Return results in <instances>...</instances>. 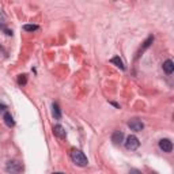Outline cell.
<instances>
[{"mask_svg": "<svg viewBox=\"0 0 174 174\" xmlns=\"http://www.w3.org/2000/svg\"><path fill=\"white\" fill-rule=\"evenodd\" d=\"M23 29L26 31H35V30H38V26L37 24H24Z\"/></svg>", "mask_w": 174, "mask_h": 174, "instance_id": "cell-12", "label": "cell"}, {"mask_svg": "<svg viewBox=\"0 0 174 174\" xmlns=\"http://www.w3.org/2000/svg\"><path fill=\"white\" fill-rule=\"evenodd\" d=\"M53 133H55L57 138H60V139L65 138V131H64V128L61 125H55V128H53Z\"/></svg>", "mask_w": 174, "mask_h": 174, "instance_id": "cell-8", "label": "cell"}, {"mask_svg": "<svg viewBox=\"0 0 174 174\" xmlns=\"http://www.w3.org/2000/svg\"><path fill=\"white\" fill-rule=\"evenodd\" d=\"M152 41H154V37H148V38H147V41H146V42H144V45H143V48L142 49H140V52H143L144 51V49H147L148 46H150V45H151V42H152Z\"/></svg>", "mask_w": 174, "mask_h": 174, "instance_id": "cell-13", "label": "cell"}, {"mask_svg": "<svg viewBox=\"0 0 174 174\" xmlns=\"http://www.w3.org/2000/svg\"><path fill=\"white\" fill-rule=\"evenodd\" d=\"M0 19H2V20H4V19H6V16H4V14H3L2 11H0Z\"/></svg>", "mask_w": 174, "mask_h": 174, "instance_id": "cell-17", "label": "cell"}, {"mask_svg": "<svg viewBox=\"0 0 174 174\" xmlns=\"http://www.w3.org/2000/svg\"><path fill=\"white\" fill-rule=\"evenodd\" d=\"M129 174H142V171H139V170H136V169H133V170H131Z\"/></svg>", "mask_w": 174, "mask_h": 174, "instance_id": "cell-16", "label": "cell"}, {"mask_svg": "<svg viewBox=\"0 0 174 174\" xmlns=\"http://www.w3.org/2000/svg\"><path fill=\"white\" fill-rule=\"evenodd\" d=\"M159 148L163 152H171V150H173V143L169 139H162L159 142Z\"/></svg>", "mask_w": 174, "mask_h": 174, "instance_id": "cell-5", "label": "cell"}, {"mask_svg": "<svg viewBox=\"0 0 174 174\" xmlns=\"http://www.w3.org/2000/svg\"><path fill=\"white\" fill-rule=\"evenodd\" d=\"M4 122H6V125L7 127H14L15 125V121H14V118H12V116H11V113H8V111H6L4 113Z\"/></svg>", "mask_w": 174, "mask_h": 174, "instance_id": "cell-9", "label": "cell"}, {"mask_svg": "<svg viewBox=\"0 0 174 174\" xmlns=\"http://www.w3.org/2000/svg\"><path fill=\"white\" fill-rule=\"evenodd\" d=\"M128 127H129L132 131H135V132H140L144 128V124L140 121V120L133 118V120H131V121H128Z\"/></svg>", "mask_w": 174, "mask_h": 174, "instance_id": "cell-4", "label": "cell"}, {"mask_svg": "<svg viewBox=\"0 0 174 174\" xmlns=\"http://www.w3.org/2000/svg\"><path fill=\"white\" fill-rule=\"evenodd\" d=\"M52 107H53V116H55V118H57V120H60L61 118V111H60V107H59V105L55 102L52 105Z\"/></svg>", "mask_w": 174, "mask_h": 174, "instance_id": "cell-10", "label": "cell"}, {"mask_svg": "<svg viewBox=\"0 0 174 174\" xmlns=\"http://www.w3.org/2000/svg\"><path fill=\"white\" fill-rule=\"evenodd\" d=\"M110 61H111V63H113V64H116V65H117L118 68H121V69H125V65H124L122 60L120 59V57H113V59H111Z\"/></svg>", "mask_w": 174, "mask_h": 174, "instance_id": "cell-11", "label": "cell"}, {"mask_svg": "<svg viewBox=\"0 0 174 174\" xmlns=\"http://www.w3.org/2000/svg\"><path fill=\"white\" fill-rule=\"evenodd\" d=\"M6 170L10 174H19L22 171V165H20L18 160H10L6 166Z\"/></svg>", "mask_w": 174, "mask_h": 174, "instance_id": "cell-2", "label": "cell"}, {"mask_svg": "<svg viewBox=\"0 0 174 174\" xmlns=\"http://www.w3.org/2000/svg\"><path fill=\"white\" fill-rule=\"evenodd\" d=\"M55 174H63V173H55Z\"/></svg>", "mask_w": 174, "mask_h": 174, "instance_id": "cell-18", "label": "cell"}, {"mask_svg": "<svg viewBox=\"0 0 174 174\" xmlns=\"http://www.w3.org/2000/svg\"><path fill=\"white\" fill-rule=\"evenodd\" d=\"M140 146V142H139V139L136 138V136L133 135H129L127 138V142H125V147L128 148V150H131V151H135V150H138Z\"/></svg>", "mask_w": 174, "mask_h": 174, "instance_id": "cell-3", "label": "cell"}, {"mask_svg": "<svg viewBox=\"0 0 174 174\" xmlns=\"http://www.w3.org/2000/svg\"><path fill=\"white\" fill-rule=\"evenodd\" d=\"M6 109H7V106L4 105V103H2V102H0V111H4Z\"/></svg>", "mask_w": 174, "mask_h": 174, "instance_id": "cell-15", "label": "cell"}, {"mask_svg": "<svg viewBox=\"0 0 174 174\" xmlns=\"http://www.w3.org/2000/svg\"><path fill=\"white\" fill-rule=\"evenodd\" d=\"M122 139H124V133L120 132V131H116L114 133L111 135V142H113L114 144H120L122 142Z\"/></svg>", "mask_w": 174, "mask_h": 174, "instance_id": "cell-7", "label": "cell"}, {"mask_svg": "<svg viewBox=\"0 0 174 174\" xmlns=\"http://www.w3.org/2000/svg\"><path fill=\"white\" fill-rule=\"evenodd\" d=\"M18 83H19V86H24L27 83V79H26V75H20L19 78H18Z\"/></svg>", "mask_w": 174, "mask_h": 174, "instance_id": "cell-14", "label": "cell"}, {"mask_svg": "<svg viewBox=\"0 0 174 174\" xmlns=\"http://www.w3.org/2000/svg\"><path fill=\"white\" fill-rule=\"evenodd\" d=\"M163 71L167 73V75H171L173 71H174V63L171 60H166L163 63Z\"/></svg>", "mask_w": 174, "mask_h": 174, "instance_id": "cell-6", "label": "cell"}, {"mask_svg": "<svg viewBox=\"0 0 174 174\" xmlns=\"http://www.w3.org/2000/svg\"><path fill=\"white\" fill-rule=\"evenodd\" d=\"M71 159H72L73 163L78 165V166H80V167H84V166H87V163H89L87 156L80 150H72L71 151Z\"/></svg>", "mask_w": 174, "mask_h": 174, "instance_id": "cell-1", "label": "cell"}]
</instances>
